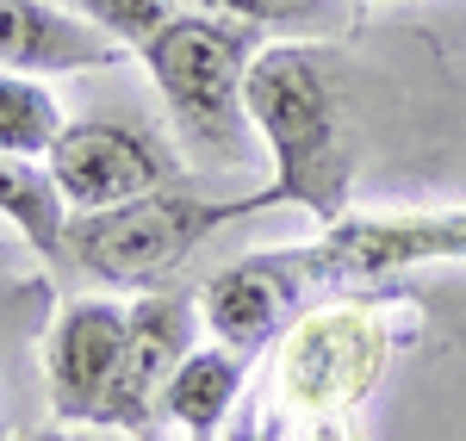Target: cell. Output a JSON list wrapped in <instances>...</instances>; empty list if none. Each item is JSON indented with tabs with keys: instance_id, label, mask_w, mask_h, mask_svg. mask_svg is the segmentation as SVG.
Here are the masks:
<instances>
[{
	"instance_id": "11",
	"label": "cell",
	"mask_w": 466,
	"mask_h": 441,
	"mask_svg": "<svg viewBox=\"0 0 466 441\" xmlns=\"http://www.w3.org/2000/svg\"><path fill=\"white\" fill-rule=\"evenodd\" d=\"M243 379H249V355H237L224 342L193 348L175 367V379L162 386V410L175 416L187 436H218L230 423L237 398H243Z\"/></svg>"
},
{
	"instance_id": "5",
	"label": "cell",
	"mask_w": 466,
	"mask_h": 441,
	"mask_svg": "<svg viewBox=\"0 0 466 441\" xmlns=\"http://www.w3.org/2000/svg\"><path fill=\"white\" fill-rule=\"evenodd\" d=\"M423 261H466V205L392 212V218H342L329 224L318 243L287 249V267L305 293L373 286V280L423 267Z\"/></svg>"
},
{
	"instance_id": "7",
	"label": "cell",
	"mask_w": 466,
	"mask_h": 441,
	"mask_svg": "<svg viewBox=\"0 0 466 441\" xmlns=\"http://www.w3.org/2000/svg\"><path fill=\"white\" fill-rule=\"evenodd\" d=\"M199 305L180 293H137L131 298V330H125V355L112 373L106 398L94 410V429H118L131 441H149L156 429V405H162V386L175 379V367L199 348Z\"/></svg>"
},
{
	"instance_id": "1",
	"label": "cell",
	"mask_w": 466,
	"mask_h": 441,
	"mask_svg": "<svg viewBox=\"0 0 466 441\" xmlns=\"http://www.w3.org/2000/svg\"><path fill=\"white\" fill-rule=\"evenodd\" d=\"M249 118L268 144L274 175L237 205V218L299 205L329 230L349 218V193H355V137H349V112H342V81L336 63L318 44H268L249 69Z\"/></svg>"
},
{
	"instance_id": "8",
	"label": "cell",
	"mask_w": 466,
	"mask_h": 441,
	"mask_svg": "<svg viewBox=\"0 0 466 441\" xmlns=\"http://www.w3.org/2000/svg\"><path fill=\"white\" fill-rule=\"evenodd\" d=\"M125 330H131V305L118 298H75L56 311L44 336V386L56 423H94L125 355Z\"/></svg>"
},
{
	"instance_id": "4",
	"label": "cell",
	"mask_w": 466,
	"mask_h": 441,
	"mask_svg": "<svg viewBox=\"0 0 466 441\" xmlns=\"http://www.w3.org/2000/svg\"><path fill=\"white\" fill-rule=\"evenodd\" d=\"M224 224H237L230 199H199L187 186H162L125 205H100V212H69L63 224V256L118 293H162L175 280L187 256L218 236Z\"/></svg>"
},
{
	"instance_id": "14",
	"label": "cell",
	"mask_w": 466,
	"mask_h": 441,
	"mask_svg": "<svg viewBox=\"0 0 466 441\" xmlns=\"http://www.w3.org/2000/svg\"><path fill=\"white\" fill-rule=\"evenodd\" d=\"M63 6H69V13H81V19H94V25H106V32L125 37L131 50H137L156 25L175 13L168 0H63Z\"/></svg>"
},
{
	"instance_id": "3",
	"label": "cell",
	"mask_w": 466,
	"mask_h": 441,
	"mask_svg": "<svg viewBox=\"0 0 466 441\" xmlns=\"http://www.w3.org/2000/svg\"><path fill=\"white\" fill-rule=\"evenodd\" d=\"M417 342V305L392 293H349L318 311H299L274 342V405L299 423L355 416L373 398L398 348Z\"/></svg>"
},
{
	"instance_id": "2",
	"label": "cell",
	"mask_w": 466,
	"mask_h": 441,
	"mask_svg": "<svg viewBox=\"0 0 466 441\" xmlns=\"http://www.w3.org/2000/svg\"><path fill=\"white\" fill-rule=\"evenodd\" d=\"M137 56L162 94L180 149L212 168H243L255 137L249 69L261 56V25L224 13H168L137 44Z\"/></svg>"
},
{
	"instance_id": "15",
	"label": "cell",
	"mask_w": 466,
	"mask_h": 441,
	"mask_svg": "<svg viewBox=\"0 0 466 441\" xmlns=\"http://www.w3.org/2000/svg\"><path fill=\"white\" fill-rule=\"evenodd\" d=\"M299 441H355V429H349V416H311V423H299Z\"/></svg>"
},
{
	"instance_id": "9",
	"label": "cell",
	"mask_w": 466,
	"mask_h": 441,
	"mask_svg": "<svg viewBox=\"0 0 466 441\" xmlns=\"http://www.w3.org/2000/svg\"><path fill=\"white\" fill-rule=\"evenodd\" d=\"M305 298L311 293L292 280L287 249H261V256L218 267L206 280V293H199V311L212 324V342H224V348H237V355L255 361L261 348H274L287 336V324L305 311Z\"/></svg>"
},
{
	"instance_id": "12",
	"label": "cell",
	"mask_w": 466,
	"mask_h": 441,
	"mask_svg": "<svg viewBox=\"0 0 466 441\" xmlns=\"http://www.w3.org/2000/svg\"><path fill=\"white\" fill-rule=\"evenodd\" d=\"M63 106L56 94L44 87V75H19L0 69V155H19V162H44L56 137H63Z\"/></svg>"
},
{
	"instance_id": "17",
	"label": "cell",
	"mask_w": 466,
	"mask_h": 441,
	"mask_svg": "<svg viewBox=\"0 0 466 441\" xmlns=\"http://www.w3.org/2000/svg\"><path fill=\"white\" fill-rule=\"evenodd\" d=\"M25 441H106V436H94V429H50V436H25Z\"/></svg>"
},
{
	"instance_id": "10",
	"label": "cell",
	"mask_w": 466,
	"mask_h": 441,
	"mask_svg": "<svg viewBox=\"0 0 466 441\" xmlns=\"http://www.w3.org/2000/svg\"><path fill=\"white\" fill-rule=\"evenodd\" d=\"M125 37L69 13L63 0H0V69L19 75H81L125 63Z\"/></svg>"
},
{
	"instance_id": "18",
	"label": "cell",
	"mask_w": 466,
	"mask_h": 441,
	"mask_svg": "<svg viewBox=\"0 0 466 441\" xmlns=\"http://www.w3.org/2000/svg\"><path fill=\"white\" fill-rule=\"evenodd\" d=\"M187 441H218V436H187Z\"/></svg>"
},
{
	"instance_id": "16",
	"label": "cell",
	"mask_w": 466,
	"mask_h": 441,
	"mask_svg": "<svg viewBox=\"0 0 466 441\" xmlns=\"http://www.w3.org/2000/svg\"><path fill=\"white\" fill-rule=\"evenodd\" d=\"M274 436V423H255V416H237V429H230V441H268Z\"/></svg>"
},
{
	"instance_id": "19",
	"label": "cell",
	"mask_w": 466,
	"mask_h": 441,
	"mask_svg": "<svg viewBox=\"0 0 466 441\" xmlns=\"http://www.w3.org/2000/svg\"><path fill=\"white\" fill-rule=\"evenodd\" d=\"M360 6H367V0H355V13H360Z\"/></svg>"
},
{
	"instance_id": "6",
	"label": "cell",
	"mask_w": 466,
	"mask_h": 441,
	"mask_svg": "<svg viewBox=\"0 0 466 441\" xmlns=\"http://www.w3.org/2000/svg\"><path fill=\"white\" fill-rule=\"evenodd\" d=\"M44 175L69 212H100V205L180 186V155L131 118H75L44 155Z\"/></svg>"
},
{
	"instance_id": "13",
	"label": "cell",
	"mask_w": 466,
	"mask_h": 441,
	"mask_svg": "<svg viewBox=\"0 0 466 441\" xmlns=\"http://www.w3.org/2000/svg\"><path fill=\"white\" fill-rule=\"evenodd\" d=\"M180 6H193V13H224V19H249L261 32H274V25H305V32H318V25L336 19L342 0H180Z\"/></svg>"
}]
</instances>
